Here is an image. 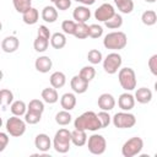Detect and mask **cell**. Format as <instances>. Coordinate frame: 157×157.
Masks as SVG:
<instances>
[{
	"mask_svg": "<svg viewBox=\"0 0 157 157\" xmlns=\"http://www.w3.org/2000/svg\"><path fill=\"white\" fill-rule=\"evenodd\" d=\"M74 126L76 129H81V130H86V131L87 130L88 131H97V130L102 129L98 115L92 110L85 112L80 117H77L74 121Z\"/></svg>",
	"mask_w": 157,
	"mask_h": 157,
	"instance_id": "obj_1",
	"label": "cell"
},
{
	"mask_svg": "<svg viewBox=\"0 0 157 157\" xmlns=\"http://www.w3.org/2000/svg\"><path fill=\"white\" fill-rule=\"evenodd\" d=\"M126 44H128V37L121 31L110 32V33L105 34V37L103 39V45L107 49H112V50L124 49L126 47Z\"/></svg>",
	"mask_w": 157,
	"mask_h": 157,
	"instance_id": "obj_2",
	"label": "cell"
},
{
	"mask_svg": "<svg viewBox=\"0 0 157 157\" xmlns=\"http://www.w3.org/2000/svg\"><path fill=\"white\" fill-rule=\"evenodd\" d=\"M71 144V131L63 128L55 132L53 139V147L58 153H66L70 150Z\"/></svg>",
	"mask_w": 157,
	"mask_h": 157,
	"instance_id": "obj_3",
	"label": "cell"
},
{
	"mask_svg": "<svg viewBox=\"0 0 157 157\" xmlns=\"http://www.w3.org/2000/svg\"><path fill=\"white\" fill-rule=\"evenodd\" d=\"M118 80L120 86L125 90V91H132L136 88V75L135 71L131 67H123L119 70L118 72Z\"/></svg>",
	"mask_w": 157,
	"mask_h": 157,
	"instance_id": "obj_4",
	"label": "cell"
},
{
	"mask_svg": "<svg viewBox=\"0 0 157 157\" xmlns=\"http://www.w3.org/2000/svg\"><path fill=\"white\" fill-rule=\"evenodd\" d=\"M26 120L21 119L17 115H12L6 120L5 128L9 135L13 137H20L26 132Z\"/></svg>",
	"mask_w": 157,
	"mask_h": 157,
	"instance_id": "obj_5",
	"label": "cell"
},
{
	"mask_svg": "<svg viewBox=\"0 0 157 157\" xmlns=\"http://www.w3.org/2000/svg\"><path fill=\"white\" fill-rule=\"evenodd\" d=\"M144 147V141L139 136H134L124 142L121 147V155L124 157H134L136 155H140Z\"/></svg>",
	"mask_w": 157,
	"mask_h": 157,
	"instance_id": "obj_6",
	"label": "cell"
},
{
	"mask_svg": "<svg viewBox=\"0 0 157 157\" xmlns=\"http://www.w3.org/2000/svg\"><path fill=\"white\" fill-rule=\"evenodd\" d=\"M112 121H113V125L118 129H129L136 124V118L134 114L126 110H123V112L115 113L114 117L112 118Z\"/></svg>",
	"mask_w": 157,
	"mask_h": 157,
	"instance_id": "obj_7",
	"label": "cell"
},
{
	"mask_svg": "<svg viewBox=\"0 0 157 157\" xmlns=\"http://www.w3.org/2000/svg\"><path fill=\"white\" fill-rule=\"evenodd\" d=\"M87 148L92 155H103L107 148V141L104 136L93 134L87 140Z\"/></svg>",
	"mask_w": 157,
	"mask_h": 157,
	"instance_id": "obj_8",
	"label": "cell"
},
{
	"mask_svg": "<svg viewBox=\"0 0 157 157\" xmlns=\"http://www.w3.org/2000/svg\"><path fill=\"white\" fill-rule=\"evenodd\" d=\"M121 63H123V59H121V55L119 53H109L104 59H103V69L107 74L109 75H113L115 72H118V70H120V66H121Z\"/></svg>",
	"mask_w": 157,
	"mask_h": 157,
	"instance_id": "obj_9",
	"label": "cell"
},
{
	"mask_svg": "<svg viewBox=\"0 0 157 157\" xmlns=\"http://www.w3.org/2000/svg\"><path fill=\"white\" fill-rule=\"evenodd\" d=\"M115 9L112 4H108V2H104L102 4L96 11H94V18L98 20L99 22H105L108 20H110L114 15H115Z\"/></svg>",
	"mask_w": 157,
	"mask_h": 157,
	"instance_id": "obj_10",
	"label": "cell"
},
{
	"mask_svg": "<svg viewBox=\"0 0 157 157\" xmlns=\"http://www.w3.org/2000/svg\"><path fill=\"white\" fill-rule=\"evenodd\" d=\"M135 102H136L135 96H132L128 91L124 92V93H121L119 96V98H118V105H119V108L121 110H126V112H129V110H131L134 108Z\"/></svg>",
	"mask_w": 157,
	"mask_h": 157,
	"instance_id": "obj_11",
	"label": "cell"
},
{
	"mask_svg": "<svg viewBox=\"0 0 157 157\" xmlns=\"http://www.w3.org/2000/svg\"><path fill=\"white\" fill-rule=\"evenodd\" d=\"M88 83H90V82H88L87 80H85L83 77H81L80 75H75V76L71 78V81H70V86H71L72 91H74L75 93H78V94L85 93V92L87 91Z\"/></svg>",
	"mask_w": 157,
	"mask_h": 157,
	"instance_id": "obj_12",
	"label": "cell"
},
{
	"mask_svg": "<svg viewBox=\"0 0 157 157\" xmlns=\"http://www.w3.org/2000/svg\"><path fill=\"white\" fill-rule=\"evenodd\" d=\"M97 104L98 107L102 109V110H112L114 107H115V98L110 94V93H102L99 97H98V101H97Z\"/></svg>",
	"mask_w": 157,
	"mask_h": 157,
	"instance_id": "obj_13",
	"label": "cell"
},
{
	"mask_svg": "<svg viewBox=\"0 0 157 157\" xmlns=\"http://www.w3.org/2000/svg\"><path fill=\"white\" fill-rule=\"evenodd\" d=\"M18 47H20V40L15 36H7L1 42V49L5 53H13L18 49Z\"/></svg>",
	"mask_w": 157,
	"mask_h": 157,
	"instance_id": "obj_14",
	"label": "cell"
},
{
	"mask_svg": "<svg viewBox=\"0 0 157 157\" xmlns=\"http://www.w3.org/2000/svg\"><path fill=\"white\" fill-rule=\"evenodd\" d=\"M34 146L43 153L50 150L52 147V140L47 134H38L34 139Z\"/></svg>",
	"mask_w": 157,
	"mask_h": 157,
	"instance_id": "obj_15",
	"label": "cell"
},
{
	"mask_svg": "<svg viewBox=\"0 0 157 157\" xmlns=\"http://www.w3.org/2000/svg\"><path fill=\"white\" fill-rule=\"evenodd\" d=\"M72 17L76 22H87L91 17V10L85 5L77 6L72 12Z\"/></svg>",
	"mask_w": 157,
	"mask_h": 157,
	"instance_id": "obj_16",
	"label": "cell"
},
{
	"mask_svg": "<svg viewBox=\"0 0 157 157\" xmlns=\"http://www.w3.org/2000/svg\"><path fill=\"white\" fill-rule=\"evenodd\" d=\"M34 66H36V70L42 72V74H45V72H49V70L52 69L53 66V61L49 56L47 55H42L39 58L36 59L34 61Z\"/></svg>",
	"mask_w": 157,
	"mask_h": 157,
	"instance_id": "obj_17",
	"label": "cell"
},
{
	"mask_svg": "<svg viewBox=\"0 0 157 157\" xmlns=\"http://www.w3.org/2000/svg\"><path fill=\"white\" fill-rule=\"evenodd\" d=\"M71 141L75 146L81 147L83 145L87 144V134L86 130H81V129H74L71 131Z\"/></svg>",
	"mask_w": 157,
	"mask_h": 157,
	"instance_id": "obj_18",
	"label": "cell"
},
{
	"mask_svg": "<svg viewBox=\"0 0 157 157\" xmlns=\"http://www.w3.org/2000/svg\"><path fill=\"white\" fill-rule=\"evenodd\" d=\"M60 105L65 110H69V112L75 108V105H76V96L74 93H71V92L64 93L61 96V98H60Z\"/></svg>",
	"mask_w": 157,
	"mask_h": 157,
	"instance_id": "obj_19",
	"label": "cell"
},
{
	"mask_svg": "<svg viewBox=\"0 0 157 157\" xmlns=\"http://www.w3.org/2000/svg\"><path fill=\"white\" fill-rule=\"evenodd\" d=\"M135 99L141 104H147L152 99V92L147 87H140L135 92Z\"/></svg>",
	"mask_w": 157,
	"mask_h": 157,
	"instance_id": "obj_20",
	"label": "cell"
},
{
	"mask_svg": "<svg viewBox=\"0 0 157 157\" xmlns=\"http://www.w3.org/2000/svg\"><path fill=\"white\" fill-rule=\"evenodd\" d=\"M40 96H42L43 101H44L45 103H49V104H54V103H56L58 99H59L58 91H56V88H54V87H45V88L42 91Z\"/></svg>",
	"mask_w": 157,
	"mask_h": 157,
	"instance_id": "obj_21",
	"label": "cell"
},
{
	"mask_svg": "<svg viewBox=\"0 0 157 157\" xmlns=\"http://www.w3.org/2000/svg\"><path fill=\"white\" fill-rule=\"evenodd\" d=\"M49 81H50L52 87H54V88H61L66 83V76L61 71H55V72H53L50 75Z\"/></svg>",
	"mask_w": 157,
	"mask_h": 157,
	"instance_id": "obj_22",
	"label": "cell"
},
{
	"mask_svg": "<svg viewBox=\"0 0 157 157\" xmlns=\"http://www.w3.org/2000/svg\"><path fill=\"white\" fill-rule=\"evenodd\" d=\"M42 18L49 23L55 22L58 20V9L55 6H45L42 10Z\"/></svg>",
	"mask_w": 157,
	"mask_h": 157,
	"instance_id": "obj_23",
	"label": "cell"
},
{
	"mask_svg": "<svg viewBox=\"0 0 157 157\" xmlns=\"http://www.w3.org/2000/svg\"><path fill=\"white\" fill-rule=\"evenodd\" d=\"M50 44L54 49H63L66 45V36L65 33H60V32H55L52 34L50 38Z\"/></svg>",
	"mask_w": 157,
	"mask_h": 157,
	"instance_id": "obj_24",
	"label": "cell"
},
{
	"mask_svg": "<svg viewBox=\"0 0 157 157\" xmlns=\"http://www.w3.org/2000/svg\"><path fill=\"white\" fill-rule=\"evenodd\" d=\"M38 18H39V12L34 7H31L26 12L22 13V20L26 25H34V23H37Z\"/></svg>",
	"mask_w": 157,
	"mask_h": 157,
	"instance_id": "obj_25",
	"label": "cell"
},
{
	"mask_svg": "<svg viewBox=\"0 0 157 157\" xmlns=\"http://www.w3.org/2000/svg\"><path fill=\"white\" fill-rule=\"evenodd\" d=\"M27 108H28V105H26V103L23 102V101H13L12 103H11V105H10V110H11V113L13 114V115H17V117H22V115H25L26 114V112H27Z\"/></svg>",
	"mask_w": 157,
	"mask_h": 157,
	"instance_id": "obj_26",
	"label": "cell"
},
{
	"mask_svg": "<svg viewBox=\"0 0 157 157\" xmlns=\"http://www.w3.org/2000/svg\"><path fill=\"white\" fill-rule=\"evenodd\" d=\"M113 1L121 13H131L134 10L132 0H113Z\"/></svg>",
	"mask_w": 157,
	"mask_h": 157,
	"instance_id": "obj_27",
	"label": "cell"
},
{
	"mask_svg": "<svg viewBox=\"0 0 157 157\" xmlns=\"http://www.w3.org/2000/svg\"><path fill=\"white\" fill-rule=\"evenodd\" d=\"M90 34V26L86 25V22H77L74 36L78 39H85Z\"/></svg>",
	"mask_w": 157,
	"mask_h": 157,
	"instance_id": "obj_28",
	"label": "cell"
},
{
	"mask_svg": "<svg viewBox=\"0 0 157 157\" xmlns=\"http://www.w3.org/2000/svg\"><path fill=\"white\" fill-rule=\"evenodd\" d=\"M71 119H72V117H71L70 112L69 110H65V109L64 110H60V112H58L55 114V121H56V124H59L61 126L69 125L71 123Z\"/></svg>",
	"mask_w": 157,
	"mask_h": 157,
	"instance_id": "obj_29",
	"label": "cell"
},
{
	"mask_svg": "<svg viewBox=\"0 0 157 157\" xmlns=\"http://www.w3.org/2000/svg\"><path fill=\"white\" fill-rule=\"evenodd\" d=\"M141 21L146 26H153L157 22V13L153 10H146L141 15Z\"/></svg>",
	"mask_w": 157,
	"mask_h": 157,
	"instance_id": "obj_30",
	"label": "cell"
},
{
	"mask_svg": "<svg viewBox=\"0 0 157 157\" xmlns=\"http://www.w3.org/2000/svg\"><path fill=\"white\" fill-rule=\"evenodd\" d=\"M0 101L2 109H5L7 105H11V103L13 102V93L7 88H2L0 92Z\"/></svg>",
	"mask_w": 157,
	"mask_h": 157,
	"instance_id": "obj_31",
	"label": "cell"
},
{
	"mask_svg": "<svg viewBox=\"0 0 157 157\" xmlns=\"http://www.w3.org/2000/svg\"><path fill=\"white\" fill-rule=\"evenodd\" d=\"M48 45H49V39L43 38V37H39V36H37V38H36L34 42H33V48H34V50L38 52V53L45 52V50L48 49Z\"/></svg>",
	"mask_w": 157,
	"mask_h": 157,
	"instance_id": "obj_32",
	"label": "cell"
},
{
	"mask_svg": "<svg viewBox=\"0 0 157 157\" xmlns=\"http://www.w3.org/2000/svg\"><path fill=\"white\" fill-rule=\"evenodd\" d=\"M13 7L17 12L23 13L32 7V0H12Z\"/></svg>",
	"mask_w": 157,
	"mask_h": 157,
	"instance_id": "obj_33",
	"label": "cell"
},
{
	"mask_svg": "<svg viewBox=\"0 0 157 157\" xmlns=\"http://www.w3.org/2000/svg\"><path fill=\"white\" fill-rule=\"evenodd\" d=\"M104 25H105V27H108L109 29H118V28H120V27L123 26V17H121V15L115 13L110 20L105 21Z\"/></svg>",
	"mask_w": 157,
	"mask_h": 157,
	"instance_id": "obj_34",
	"label": "cell"
},
{
	"mask_svg": "<svg viewBox=\"0 0 157 157\" xmlns=\"http://www.w3.org/2000/svg\"><path fill=\"white\" fill-rule=\"evenodd\" d=\"M78 75L90 82V81H92V80L94 78V76H96V69H94L92 65H87V66H83V67L80 70Z\"/></svg>",
	"mask_w": 157,
	"mask_h": 157,
	"instance_id": "obj_35",
	"label": "cell"
},
{
	"mask_svg": "<svg viewBox=\"0 0 157 157\" xmlns=\"http://www.w3.org/2000/svg\"><path fill=\"white\" fill-rule=\"evenodd\" d=\"M87 60L92 65H96V64H99V63L103 61V55L98 49H91L87 53Z\"/></svg>",
	"mask_w": 157,
	"mask_h": 157,
	"instance_id": "obj_36",
	"label": "cell"
},
{
	"mask_svg": "<svg viewBox=\"0 0 157 157\" xmlns=\"http://www.w3.org/2000/svg\"><path fill=\"white\" fill-rule=\"evenodd\" d=\"M40 119H42V114H40V113L32 112V110H28V109H27V112H26V114H25V120H26L27 124L34 125V124L39 123Z\"/></svg>",
	"mask_w": 157,
	"mask_h": 157,
	"instance_id": "obj_37",
	"label": "cell"
},
{
	"mask_svg": "<svg viewBox=\"0 0 157 157\" xmlns=\"http://www.w3.org/2000/svg\"><path fill=\"white\" fill-rule=\"evenodd\" d=\"M76 21H72V20H65L63 21L61 23V29L65 34H69V36H74L75 33V28H76Z\"/></svg>",
	"mask_w": 157,
	"mask_h": 157,
	"instance_id": "obj_38",
	"label": "cell"
},
{
	"mask_svg": "<svg viewBox=\"0 0 157 157\" xmlns=\"http://www.w3.org/2000/svg\"><path fill=\"white\" fill-rule=\"evenodd\" d=\"M27 109L28 110H32V112H37V113L43 114V112H44V103L40 99H32V101H29Z\"/></svg>",
	"mask_w": 157,
	"mask_h": 157,
	"instance_id": "obj_39",
	"label": "cell"
},
{
	"mask_svg": "<svg viewBox=\"0 0 157 157\" xmlns=\"http://www.w3.org/2000/svg\"><path fill=\"white\" fill-rule=\"evenodd\" d=\"M102 34H103V27L102 26H99L97 23L90 25V34H88V37L96 39V38L102 37Z\"/></svg>",
	"mask_w": 157,
	"mask_h": 157,
	"instance_id": "obj_40",
	"label": "cell"
},
{
	"mask_svg": "<svg viewBox=\"0 0 157 157\" xmlns=\"http://www.w3.org/2000/svg\"><path fill=\"white\" fill-rule=\"evenodd\" d=\"M97 115H98V118H99V121H101L102 129L107 128V126L110 124V121H112V117L109 115V113H108L107 110H102V112H99Z\"/></svg>",
	"mask_w": 157,
	"mask_h": 157,
	"instance_id": "obj_41",
	"label": "cell"
},
{
	"mask_svg": "<svg viewBox=\"0 0 157 157\" xmlns=\"http://www.w3.org/2000/svg\"><path fill=\"white\" fill-rule=\"evenodd\" d=\"M148 69H150L152 75L157 76V54H153L148 59Z\"/></svg>",
	"mask_w": 157,
	"mask_h": 157,
	"instance_id": "obj_42",
	"label": "cell"
},
{
	"mask_svg": "<svg viewBox=\"0 0 157 157\" xmlns=\"http://www.w3.org/2000/svg\"><path fill=\"white\" fill-rule=\"evenodd\" d=\"M54 6L60 11H65L71 6V0H56L54 2Z\"/></svg>",
	"mask_w": 157,
	"mask_h": 157,
	"instance_id": "obj_43",
	"label": "cell"
},
{
	"mask_svg": "<svg viewBox=\"0 0 157 157\" xmlns=\"http://www.w3.org/2000/svg\"><path fill=\"white\" fill-rule=\"evenodd\" d=\"M37 36H39V37H43V38H47V39H50L52 38V34H50V31H49V28L48 27H45V26H39V28H38V32H37Z\"/></svg>",
	"mask_w": 157,
	"mask_h": 157,
	"instance_id": "obj_44",
	"label": "cell"
},
{
	"mask_svg": "<svg viewBox=\"0 0 157 157\" xmlns=\"http://www.w3.org/2000/svg\"><path fill=\"white\" fill-rule=\"evenodd\" d=\"M9 144V136L6 132H0V152H2Z\"/></svg>",
	"mask_w": 157,
	"mask_h": 157,
	"instance_id": "obj_45",
	"label": "cell"
},
{
	"mask_svg": "<svg viewBox=\"0 0 157 157\" xmlns=\"http://www.w3.org/2000/svg\"><path fill=\"white\" fill-rule=\"evenodd\" d=\"M75 1L80 2V4L85 5V6H90V5H93L96 2V0H75Z\"/></svg>",
	"mask_w": 157,
	"mask_h": 157,
	"instance_id": "obj_46",
	"label": "cell"
},
{
	"mask_svg": "<svg viewBox=\"0 0 157 157\" xmlns=\"http://www.w3.org/2000/svg\"><path fill=\"white\" fill-rule=\"evenodd\" d=\"M146 2H150V4H152V2H156L157 0H145Z\"/></svg>",
	"mask_w": 157,
	"mask_h": 157,
	"instance_id": "obj_47",
	"label": "cell"
},
{
	"mask_svg": "<svg viewBox=\"0 0 157 157\" xmlns=\"http://www.w3.org/2000/svg\"><path fill=\"white\" fill-rule=\"evenodd\" d=\"M155 91H156V92H157V81H156V82H155Z\"/></svg>",
	"mask_w": 157,
	"mask_h": 157,
	"instance_id": "obj_48",
	"label": "cell"
},
{
	"mask_svg": "<svg viewBox=\"0 0 157 157\" xmlns=\"http://www.w3.org/2000/svg\"><path fill=\"white\" fill-rule=\"evenodd\" d=\"M50 1H52V2H55V1H56V0H50Z\"/></svg>",
	"mask_w": 157,
	"mask_h": 157,
	"instance_id": "obj_49",
	"label": "cell"
},
{
	"mask_svg": "<svg viewBox=\"0 0 157 157\" xmlns=\"http://www.w3.org/2000/svg\"><path fill=\"white\" fill-rule=\"evenodd\" d=\"M155 156H156V157H157V152H156V153H155Z\"/></svg>",
	"mask_w": 157,
	"mask_h": 157,
	"instance_id": "obj_50",
	"label": "cell"
}]
</instances>
